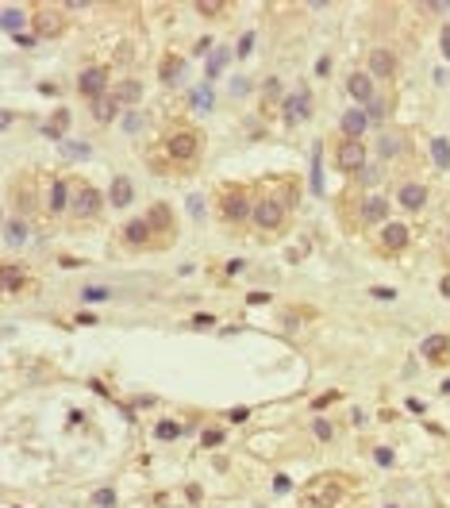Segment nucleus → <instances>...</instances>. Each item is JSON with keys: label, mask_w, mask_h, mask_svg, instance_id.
I'll list each match as a JSON object with an SVG mask.
<instances>
[{"label": "nucleus", "mask_w": 450, "mask_h": 508, "mask_svg": "<svg viewBox=\"0 0 450 508\" xmlns=\"http://www.w3.org/2000/svg\"><path fill=\"white\" fill-rule=\"evenodd\" d=\"M246 416H250V408H231V412H227V420H231V424H243Z\"/></svg>", "instance_id": "45"}, {"label": "nucleus", "mask_w": 450, "mask_h": 508, "mask_svg": "<svg viewBox=\"0 0 450 508\" xmlns=\"http://www.w3.org/2000/svg\"><path fill=\"white\" fill-rule=\"evenodd\" d=\"M66 127H69V112H66V108H58V112H54V119L43 127V135L54 139V143H62V139H66Z\"/></svg>", "instance_id": "19"}, {"label": "nucleus", "mask_w": 450, "mask_h": 508, "mask_svg": "<svg viewBox=\"0 0 450 508\" xmlns=\"http://www.w3.org/2000/svg\"><path fill=\"white\" fill-rule=\"evenodd\" d=\"M250 47H254V31H246L243 39H239V58H246V54H250Z\"/></svg>", "instance_id": "42"}, {"label": "nucleus", "mask_w": 450, "mask_h": 508, "mask_svg": "<svg viewBox=\"0 0 450 508\" xmlns=\"http://www.w3.org/2000/svg\"><path fill=\"white\" fill-rule=\"evenodd\" d=\"M392 73H396V58H392L389 50H373L370 54V78H392Z\"/></svg>", "instance_id": "11"}, {"label": "nucleus", "mask_w": 450, "mask_h": 508, "mask_svg": "<svg viewBox=\"0 0 450 508\" xmlns=\"http://www.w3.org/2000/svg\"><path fill=\"white\" fill-rule=\"evenodd\" d=\"M423 8H431V12H447V8H450V0H431V4H423Z\"/></svg>", "instance_id": "48"}, {"label": "nucleus", "mask_w": 450, "mask_h": 508, "mask_svg": "<svg viewBox=\"0 0 450 508\" xmlns=\"http://www.w3.org/2000/svg\"><path fill=\"white\" fill-rule=\"evenodd\" d=\"M27 239H31V227L23 224V220H8V243L20 246V243H27Z\"/></svg>", "instance_id": "27"}, {"label": "nucleus", "mask_w": 450, "mask_h": 508, "mask_svg": "<svg viewBox=\"0 0 450 508\" xmlns=\"http://www.w3.org/2000/svg\"><path fill=\"white\" fill-rule=\"evenodd\" d=\"M285 220V208L281 200H274V196H265V200H258L254 205V224L262 227V231H277Z\"/></svg>", "instance_id": "3"}, {"label": "nucleus", "mask_w": 450, "mask_h": 508, "mask_svg": "<svg viewBox=\"0 0 450 508\" xmlns=\"http://www.w3.org/2000/svg\"><path fill=\"white\" fill-rule=\"evenodd\" d=\"M274 493H289V478H277L274 481Z\"/></svg>", "instance_id": "50"}, {"label": "nucleus", "mask_w": 450, "mask_h": 508, "mask_svg": "<svg viewBox=\"0 0 450 508\" xmlns=\"http://www.w3.org/2000/svg\"><path fill=\"white\" fill-rule=\"evenodd\" d=\"M131 196H135V185H131V177H116V181H112V193H108V205L128 208V205H131Z\"/></svg>", "instance_id": "16"}, {"label": "nucleus", "mask_w": 450, "mask_h": 508, "mask_svg": "<svg viewBox=\"0 0 450 508\" xmlns=\"http://www.w3.org/2000/svg\"><path fill=\"white\" fill-rule=\"evenodd\" d=\"M335 162H339V170H346V174H358V170H366V147L358 139H346L343 147L335 150Z\"/></svg>", "instance_id": "2"}, {"label": "nucleus", "mask_w": 450, "mask_h": 508, "mask_svg": "<svg viewBox=\"0 0 450 508\" xmlns=\"http://www.w3.org/2000/svg\"><path fill=\"white\" fill-rule=\"evenodd\" d=\"M62 27H66L62 12H54V8H39V12H35V35H43V39H58Z\"/></svg>", "instance_id": "4"}, {"label": "nucleus", "mask_w": 450, "mask_h": 508, "mask_svg": "<svg viewBox=\"0 0 450 508\" xmlns=\"http://www.w3.org/2000/svg\"><path fill=\"white\" fill-rule=\"evenodd\" d=\"M196 12H204V16H215V12H224V4H220V0H200V4H196Z\"/></svg>", "instance_id": "40"}, {"label": "nucleus", "mask_w": 450, "mask_h": 508, "mask_svg": "<svg viewBox=\"0 0 450 508\" xmlns=\"http://www.w3.org/2000/svg\"><path fill=\"white\" fill-rule=\"evenodd\" d=\"M246 212H250V200H246V193H239V189H231V193L224 196V216L231 220V224H243Z\"/></svg>", "instance_id": "8"}, {"label": "nucleus", "mask_w": 450, "mask_h": 508, "mask_svg": "<svg viewBox=\"0 0 450 508\" xmlns=\"http://www.w3.org/2000/svg\"><path fill=\"white\" fill-rule=\"evenodd\" d=\"M370 293L377 297V301H396V289H389V285H373Z\"/></svg>", "instance_id": "39"}, {"label": "nucleus", "mask_w": 450, "mask_h": 508, "mask_svg": "<svg viewBox=\"0 0 450 508\" xmlns=\"http://www.w3.org/2000/svg\"><path fill=\"white\" fill-rule=\"evenodd\" d=\"M20 270H16V266H4V285H8V293H16V289H20Z\"/></svg>", "instance_id": "33"}, {"label": "nucleus", "mask_w": 450, "mask_h": 508, "mask_svg": "<svg viewBox=\"0 0 450 508\" xmlns=\"http://www.w3.org/2000/svg\"><path fill=\"white\" fill-rule=\"evenodd\" d=\"M150 231H154V227H150L147 220H131V224L123 227V239H128L131 246H143L150 239Z\"/></svg>", "instance_id": "20"}, {"label": "nucleus", "mask_w": 450, "mask_h": 508, "mask_svg": "<svg viewBox=\"0 0 450 508\" xmlns=\"http://www.w3.org/2000/svg\"><path fill=\"white\" fill-rule=\"evenodd\" d=\"M123 127H128V131H139V127H143V119H139V116H128V119H123Z\"/></svg>", "instance_id": "49"}, {"label": "nucleus", "mask_w": 450, "mask_h": 508, "mask_svg": "<svg viewBox=\"0 0 450 508\" xmlns=\"http://www.w3.org/2000/svg\"><path fill=\"white\" fill-rule=\"evenodd\" d=\"M147 224H150V227H154V224H158V227H169V208H162V205H158L154 212L147 216Z\"/></svg>", "instance_id": "32"}, {"label": "nucleus", "mask_w": 450, "mask_h": 508, "mask_svg": "<svg viewBox=\"0 0 450 508\" xmlns=\"http://www.w3.org/2000/svg\"><path fill=\"white\" fill-rule=\"evenodd\" d=\"M385 116V104H381V100H373V104H370V124H373V119H381Z\"/></svg>", "instance_id": "46"}, {"label": "nucleus", "mask_w": 450, "mask_h": 508, "mask_svg": "<svg viewBox=\"0 0 450 508\" xmlns=\"http://www.w3.org/2000/svg\"><path fill=\"white\" fill-rule=\"evenodd\" d=\"M69 212L78 216V220H88V216H97L100 212V193L93 185L78 189V196H73V205H69Z\"/></svg>", "instance_id": "7"}, {"label": "nucleus", "mask_w": 450, "mask_h": 508, "mask_svg": "<svg viewBox=\"0 0 450 508\" xmlns=\"http://www.w3.org/2000/svg\"><path fill=\"white\" fill-rule=\"evenodd\" d=\"M442 393H450V378H447V381H442Z\"/></svg>", "instance_id": "52"}, {"label": "nucleus", "mask_w": 450, "mask_h": 508, "mask_svg": "<svg viewBox=\"0 0 450 508\" xmlns=\"http://www.w3.org/2000/svg\"><path fill=\"white\" fill-rule=\"evenodd\" d=\"M193 108L196 112H212V81H204V85L193 89Z\"/></svg>", "instance_id": "26"}, {"label": "nucleus", "mask_w": 450, "mask_h": 508, "mask_svg": "<svg viewBox=\"0 0 450 508\" xmlns=\"http://www.w3.org/2000/svg\"><path fill=\"white\" fill-rule=\"evenodd\" d=\"M81 297H85V301H108V297H112V293H108L104 285H88V289H85V293H81Z\"/></svg>", "instance_id": "37"}, {"label": "nucleus", "mask_w": 450, "mask_h": 508, "mask_svg": "<svg viewBox=\"0 0 450 508\" xmlns=\"http://www.w3.org/2000/svg\"><path fill=\"white\" fill-rule=\"evenodd\" d=\"M385 216H389V200H385V196H366L362 200V220L366 224H385Z\"/></svg>", "instance_id": "14"}, {"label": "nucleus", "mask_w": 450, "mask_h": 508, "mask_svg": "<svg viewBox=\"0 0 450 508\" xmlns=\"http://www.w3.org/2000/svg\"><path fill=\"white\" fill-rule=\"evenodd\" d=\"M58 154L69 158V162H85V158L93 154V147H88V143H78V139H62V143H58Z\"/></svg>", "instance_id": "17"}, {"label": "nucleus", "mask_w": 450, "mask_h": 508, "mask_svg": "<svg viewBox=\"0 0 450 508\" xmlns=\"http://www.w3.org/2000/svg\"><path fill=\"white\" fill-rule=\"evenodd\" d=\"M312 435H316V439H320V443H331L335 428H331V424H327V420H323V416H316V420H312Z\"/></svg>", "instance_id": "29"}, {"label": "nucleus", "mask_w": 450, "mask_h": 508, "mask_svg": "<svg viewBox=\"0 0 450 508\" xmlns=\"http://www.w3.org/2000/svg\"><path fill=\"white\" fill-rule=\"evenodd\" d=\"M285 112H289V119H293V124H300V119H308V112H312V97H308V93H293V97L285 100Z\"/></svg>", "instance_id": "15"}, {"label": "nucleus", "mask_w": 450, "mask_h": 508, "mask_svg": "<svg viewBox=\"0 0 450 508\" xmlns=\"http://www.w3.org/2000/svg\"><path fill=\"white\" fill-rule=\"evenodd\" d=\"M442 54L450 58V27H442Z\"/></svg>", "instance_id": "51"}, {"label": "nucleus", "mask_w": 450, "mask_h": 508, "mask_svg": "<svg viewBox=\"0 0 450 508\" xmlns=\"http://www.w3.org/2000/svg\"><path fill=\"white\" fill-rule=\"evenodd\" d=\"M93 505L97 508H116V493H112V489H100L97 497H93Z\"/></svg>", "instance_id": "34"}, {"label": "nucleus", "mask_w": 450, "mask_h": 508, "mask_svg": "<svg viewBox=\"0 0 450 508\" xmlns=\"http://www.w3.org/2000/svg\"><path fill=\"white\" fill-rule=\"evenodd\" d=\"M50 212H66L69 205H73V200H69V185L66 181H54V185H50Z\"/></svg>", "instance_id": "21"}, {"label": "nucleus", "mask_w": 450, "mask_h": 508, "mask_svg": "<svg viewBox=\"0 0 450 508\" xmlns=\"http://www.w3.org/2000/svg\"><path fill=\"white\" fill-rule=\"evenodd\" d=\"M35 43H39V35H35V31H20V35H16V47H23V50H31Z\"/></svg>", "instance_id": "38"}, {"label": "nucleus", "mask_w": 450, "mask_h": 508, "mask_svg": "<svg viewBox=\"0 0 450 508\" xmlns=\"http://www.w3.org/2000/svg\"><path fill=\"white\" fill-rule=\"evenodd\" d=\"M112 97L119 100V104H139V100H143V85H139V81H119L116 85V93H112Z\"/></svg>", "instance_id": "18"}, {"label": "nucleus", "mask_w": 450, "mask_h": 508, "mask_svg": "<svg viewBox=\"0 0 450 508\" xmlns=\"http://www.w3.org/2000/svg\"><path fill=\"white\" fill-rule=\"evenodd\" d=\"M377 150H381V158H396V154H401V139L385 135L381 143H377Z\"/></svg>", "instance_id": "31"}, {"label": "nucleus", "mask_w": 450, "mask_h": 508, "mask_svg": "<svg viewBox=\"0 0 450 508\" xmlns=\"http://www.w3.org/2000/svg\"><path fill=\"white\" fill-rule=\"evenodd\" d=\"M177 73H181V62H177V58L162 62V78H166V81H177Z\"/></svg>", "instance_id": "35"}, {"label": "nucleus", "mask_w": 450, "mask_h": 508, "mask_svg": "<svg viewBox=\"0 0 450 508\" xmlns=\"http://www.w3.org/2000/svg\"><path fill=\"white\" fill-rule=\"evenodd\" d=\"M346 89H351V97L358 100V104H373V78L351 73V78H346Z\"/></svg>", "instance_id": "10"}, {"label": "nucleus", "mask_w": 450, "mask_h": 508, "mask_svg": "<svg viewBox=\"0 0 450 508\" xmlns=\"http://www.w3.org/2000/svg\"><path fill=\"white\" fill-rule=\"evenodd\" d=\"M104 85H108V73L100 66H88V69H81V78H78V89L85 93V97H93V100H100L104 97Z\"/></svg>", "instance_id": "5"}, {"label": "nucleus", "mask_w": 450, "mask_h": 508, "mask_svg": "<svg viewBox=\"0 0 450 508\" xmlns=\"http://www.w3.org/2000/svg\"><path fill=\"white\" fill-rule=\"evenodd\" d=\"M366 127H370V112H366V108H351V112H343V135L346 139H362Z\"/></svg>", "instance_id": "9"}, {"label": "nucleus", "mask_w": 450, "mask_h": 508, "mask_svg": "<svg viewBox=\"0 0 450 508\" xmlns=\"http://www.w3.org/2000/svg\"><path fill=\"white\" fill-rule=\"evenodd\" d=\"M220 443H224V431L208 428V431H204V447H220Z\"/></svg>", "instance_id": "43"}, {"label": "nucleus", "mask_w": 450, "mask_h": 508, "mask_svg": "<svg viewBox=\"0 0 450 508\" xmlns=\"http://www.w3.org/2000/svg\"><path fill=\"white\" fill-rule=\"evenodd\" d=\"M447 335H427V339H423V354H427V358H447Z\"/></svg>", "instance_id": "24"}, {"label": "nucleus", "mask_w": 450, "mask_h": 508, "mask_svg": "<svg viewBox=\"0 0 450 508\" xmlns=\"http://www.w3.org/2000/svg\"><path fill=\"white\" fill-rule=\"evenodd\" d=\"M358 177H362V185H377V181H381V170L366 166V170H358Z\"/></svg>", "instance_id": "36"}, {"label": "nucleus", "mask_w": 450, "mask_h": 508, "mask_svg": "<svg viewBox=\"0 0 450 508\" xmlns=\"http://www.w3.org/2000/svg\"><path fill=\"white\" fill-rule=\"evenodd\" d=\"M431 158H435V166L439 170H450V139H431Z\"/></svg>", "instance_id": "23"}, {"label": "nucleus", "mask_w": 450, "mask_h": 508, "mask_svg": "<svg viewBox=\"0 0 450 508\" xmlns=\"http://www.w3.org/2000/svg\"><path fill=\"white\" fill-rule=\"evenodd\" d=\"M193 327H200V332H208V327H215V316H208V312L193 316Z\"/></svg>", "instance_id": "41"}, {"label": "nucleus", "mask_w": 450, "mask_h": 508, "mask_svg": "<svg viewBox=\"0 0 450 508\" xmlns=\"http://www.w3.org/2000/svg\"><path fill=\"white\" fill-rule=\"evenodd\" d=\"M304 497L312 500L316 508H331L335 500H339V485H335V478H323V481H316V485L304 489Z\"/></svg>", "instance_id": "6"}, {"label": "nucleus", "mask_w": 450, "mask_h": 508, "mask_svg": "<svg viewBox=\"0 0 450 508\" xmlns=\"http://www.w3.org/2000/svg\"><path fill=\"white\" fill-rule=\"evenodd\" d=\"M154 435H158L162 443H169V439H177V435H181V428H177L174 420H162V424H158V431H154Z\"/></svg>", "instance_id": "30"}, {"label": "nucleus", "mask_w": 450, "mask_h": 508, "mask_svg": "<svg viewBox=\"0 0 450 508\" xmlns=\"http://www.w3.org/2000/svg\"><path fill=\"white\" fill-rule=\"evenodd\" d=\"M116 108H119L116 97H100V100H93V116H97L100 124H112V119H116Z\"/></svg>", "instance_id": "22"}, {"label": "nucleus", "mask_w": 450, "mask_h": 508, "mask_svg": "<svg viewBox=\"0 0 450 508\" xmlns=\"http://www.w3.org/2000/svg\"><path fill=\"white\" fill-rule=\"evenodd\" d=\"M23 20H27V16H23L20 8H4V20H0V23H4V31H8L12 39H16V35L23 31Z\"/></svg>", "instance_id": "25"}, {"label": "nucleus", "mask_w": 450, "mask_h": 508, "mask_svg": "<svg viewBox=\"0 0 450 508\" xmlns=\"http://www.w3.org/2000/svg\"><path fill=\"white\" fill-rule=\"evenodd\" d=\"M227 58H231V54H227L224 47H215V50H212V58H208V81H212V78H220V73H224Z\"/></svg>", "instance_id": "28"}, {"label": "nucleus", "mask_w": 450, "mask_h": 508, "mask_svg": "<svg viewBox=\"0 0 450 508\" xmlns=\"http://www.w3.org/2000/svg\"><path fill=\"white\" fill-rule=\"evenodd\" d=\"M196 147H200V135H196L193 127H181V131H174V135H169V154H174L177 162L196 158Z\"/></svg>", "instance_id": "1"}, {"label": "nucleus", "mask_w": 450, "mask_h": 508, "mask_svg": "<svg viewBox=\"0 0 450 508\" xmlns=\"http://www.w3.org/2000/svg\"><path fill=\"white\" fill-rule=\"evenodd\" d=\"M381 246L385 251H404V246H408V227L404 224H385L381 227Z\"/></svg>", "instance_id": "13"}, {"label": "nucleus", "mask_w": 450, "mask_h": 508, "mask_svg": "<svg viewBox=\"0 0 450 508\" xmlns=\"http://www.w3.org/2000/svg\"><path fill=\"white\" fill-rule=\"evenodd\" d=\"M373 459H377V466H392V450L389 447H377V450H373Z\"/></svg>", "instance_id": "44"}, {"label": "nucleus", "mask_w": 450, "mask_h": 508, "mask_svg": "<svg viewBox=\"0 0 450 508\" xmlns=\"http://www.w3.org/2000/svg\"><path fill=\"white\" fill-rule=\"evenodd\" d=\"M189 212H193V216H204V205H200V196H189Z\"/></svg>", "instance_id": "47"}, {"label": "nucleus", "mask_w": 450, "mask_h": 508, "mask_svg": "<svg viewBox=\"0 0 450 508\" xmlns=\"http://www.w3.org/2000/svg\"><path fill=\"white\" fill-rule=\"evenodd\" d=\"M396 200H401V205L408 208V212H420L423 200H427V189H423L420 181H408V185H404L401 193H396Z\"/></svg>", "instance_id": "12"}]
</instances>
